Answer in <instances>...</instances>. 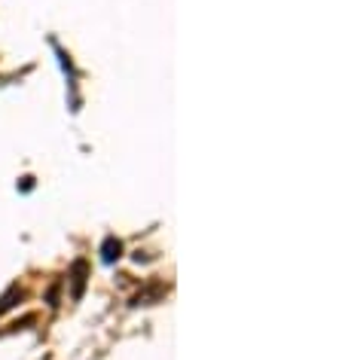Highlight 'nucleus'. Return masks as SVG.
<instances>
[{"mask_svg":"<svg viewBox=\"0 0 342 360\" xmlns=\"http://www.w3.org/2000/svg\"><path fill=\"white\" fill-rule=\"evenodd\" d=\"M120 257H122V241L120 238H107L101 245V259L104 263H116Z\"/></svg>","mask_w":342,"mask_h":360,"instance_id":"nucleus-2","label":"nucleus"},{"mask_svg":"<svg viewBox=\"0 0 342 360\" xmlns=\"http://www.w3.org/2000/svg\"><path fill=\"white\" fill-rule=\"evenodd\" d=\"M86 272H89V266H86V259H77L74 266H70V300H80L86 290Z\"/></svg>","mask_w":342,"mask_h":360,"instance_id":"nucleus-1","label":"nucleus"},{"mask_svg":"<svg viewBox=\"0 0 342 360\" xmlns=\"http://www.w3.org/2000/svg\"><path fill=\"white\" fill-rule=\"evenodd\" d=\"M15 296H22V287H19V284H13L10 290H6L4 296H0V314H4L6 309H13V305H15V302H13Z\"/></svg>","mask_w":342,"mask_h":360,"instance_id":"nucleus-3","label":"nucleus"}]
</instances>
